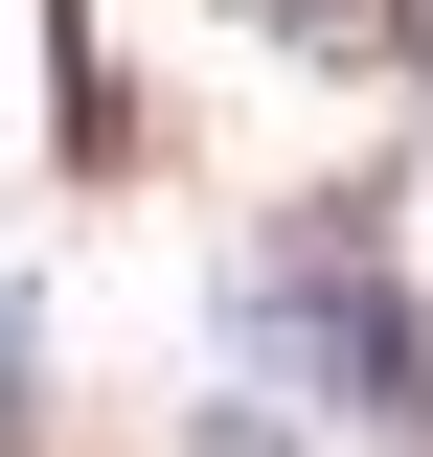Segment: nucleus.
Wrapping results in <instances>:
<instances>
[{
    "label": "nucleus",
    "mask_w": 433,
    "mask_h": 457,
    "mask_svg": "<svg viewBox=\"0 0 433 457\" xmlns=\"http://www.w3.org/2000/svg\"><path fill=\"white\" fill-rule=\"evenodd\" d=\"M228 366H297L320 411H388V435H433V320H411V275H388L365 228H251L228 252Z\"/></svg>",
    "instance_id": "1"
},
{
    "label": "nucleus",
    "mask_w": 433,
    "mask_h": 457,
    "mask_svg": "<svg viewBox=\"0 0 433 457\" xmlns=\"http://www.w3.org/2000/svg\"><path fill=\"white\" fill-rule=\"evenodd\" d=\"M183 457H342V435H297V389H251V366H228V389L183 411Z\"/></svg>",
    "instance_id": "2"
},
{
    "label": "nucleus",
    "mask_w": 433,
    "mask_h": 457,
    "mask_svg": "<svg viewBox=\"0 0 433 457\" xmlns=\"http://www.w3.org/2000/svg\"><path fill=\"white\" fill-rule=\"evenodd\" d=\"M0 457H46V320L0 297Z\"/></svg>",
    "instance_id": "3"
}]
</instances>
